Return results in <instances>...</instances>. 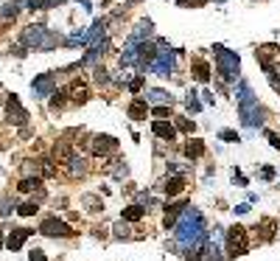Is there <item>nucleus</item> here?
<instances>
[{
	"label": "nucleus",
	"mask_w": 280,
	"mask_h": 261,
	"mask_svg": "<svg viewBox=\"0 0 280 261\" xmlns=\"http://www.w3.org/2000/svg\"><path fill=\"white\" fill-rule=\"evenodd\" d=\"M146 110H148L146 101H143V99H134L132 104H129V118H134V121L146 118Z\"/></svg>",
	"instance_id": "b1692460"
},
{
	"label": "nucleus",
	"mask_w": 280,
	"mask_h": 261,
	"mask_svg": "<svg viewBox=\"0 0 280 261\" xmlns=\"http://www.w3.org/2000/svg\"><path fill=\"white\" fill-rule=\"evenodd\" d=\"M31 233H34V230H28V227H14V230L6 236V241H3V244H6L8 250H20V247L26 244V239L31 236Z\"/></svg>",
	"instance_id": "9b49d317"
},
{
	"label": "nucleus",
	"mask_w": 280,
	"mask_h": 261,
	"mask_svg": "<svg viewBox=\"0 0 280 261\" xmlns=\"http://www.w3.org/2000/svg\"><path fill=\"white\" fill-rule=\"evenodd\" d=\"M82 202H84V205H87V208H90V211H101V208H104V205L98 202V199H96V197H84V199H82Z\"/></svg>",
	"instance_id": "58836bf2"
},
{
	"label": "nucleus",
	"mask_w": 280,
	"mask_h": 261,
	"mask_svg": "<svg viewBox=\"0 0 280 261\" xmlns=\"http://www.w3.org/2000/svg\"><path fill=\"white\" fill-rule=\"evenodd\" d=\"M28 258H31V261H48V258H45V253H42V250H34V253L28 255Z\"/></svg>",
	"instance_id": "a18cd8bd"
},
{
	"label": "nucleus",
	"mask_w": 280,
	"mask_h": 261,
	"mask_svg": "<svg viewBox=\"0 0 280 261\" xmlns=\"http://www.w3.org/2000/svg\"><path fill=\"white\" fill-rule=\"evenodd\" d=\"M185 107H188L190 113H199V110H202V101L196 99V93H188V96H185Z\"/></svg>",
	"instance_id": "2f4dec72"
},
{
	"label": "nucleus",
	"mask_w": 280,
	"mask_h": 261,
	"mask_svg": "<svg viewBox=\"0 0 280 261\" xmlns=\"http://www.w3.org/2000/svg\"><path fill=\"white\" fill-rule=\"evenodd\" d=\"M78 3H82V9H84V12H90V9H92V6H90V0H78Z\"/></svg>",
	"instance_id": "09e8293b"
},
{
	"label": "nucleus",
	"mask_w": 280,
	"mask_h": 261,
	"mask_svg": "<svg viewBox=\"0 0 280 261\" xmlns=\"http://www.w3.org/2000/svg\"><path fill=\"white\" fill-rule=\"evenodd\" d=\"M174 239H176L180 250H190V247L202 244V241L208 239V222H204L199 208L185 205L180 211V216H176V222H174Z\"/></svg>",
	"instance_id": "f257e3e1"
},
{
	"label": "nucleus",
	"mask_w": 280,
	"mask_h": 261,
	"mask_svg": "<svg viewBox=\"0 0 280 261\" xmlns=\"http://www.w3.org/2000/svg\"><path fill=\"white\" fill-rule=\"evenodd\" d=\"M126 3H138V0H126Z\"/></svg>",
	"instance_id": "864d4df0"
},
{
	"label": "nucleus",
	"mask_w": 280,
	"mask_h": 261,
	"mask_svg": "<svg viewBox=\"0 0 280 261\" xmlns=\"http://www.w3.org/2000/svg\"><path fill=\"white\" fill-rule=\"evenodd\" d=\"M17 208V202H14V197L8 199V197H0V216H8V213Z\"/></svg>",
	"instance_id": "7c9ffc66"
},
{
	"label": "nucleus",
	"mask_w": 280,
	"mask_h": 261,
	"mask_svg": "<svg viewBox=\"0 0 280 261\" xmlns=\"http://www.w3.org/2000/svg\"><path fill=\"white\" fill-rule=\"evenodd\" d=\"M238 118H241V124H244V127H250V129L264 127V107L258 104V99H255V96L238 101Z\"/></svg>",
	"instance_id": "20e7f679"
},
{
	"label": "nucleus",
	"mask_w": 280,
	"mask_h": 261,
	"mask_svg": "<svg viewBox=\"0 0 280 261\" xmlns=\"http://www.w3.org/2000/svg\"><path fill=\"white\" fill-rule=\"evenodd\" d=\"M274 230H278V225H274L272 219H264V222H260V236H264L266 241L274 236Z\"/></svg>",
	"instance_id": "c85d7f7f"
},
{
	"label": "nucleus",
	"mask_w": 280,
	"mask_h": 261,
	"mask_svg": "<svg viewBox=\"0 0 280 261\" xmlns=\"http://www.w3.org/2000/svg\"><path fill=\"white\" fill-rule=\"evenodd\" d=\"M216 71L224 82H238V73H241V59H238L236 51H227L224 45H216Z\"/></svg>",
	"instance_id": "7ed1b4c3"
},
{
	"label": "nucleus",
	"mask_w": 280,
	"mask_h": 261,
	"mask_svg": "<svg viewBox=\"0 0 280 261\" xmlns=\"http://www.w3.org/2000/svg\"><path fill=\"white\" fill-rule=\"evenodd\" d=\"M112 230H115V236H118V239H132V236H134L132 227H129V222H124V219H120V222H115V227H112Z\"/></svg>",
	"instance_id": "a878e982"
},
{
	"label": "nucleus",
	"mask_w": 280,
	"mask_h": 261,
	"mask_svg": "<svg viewBox=\"0 0 280 261\" xmlns=\"http://www.w3.org/2000/svg\"><path fill=\"white\" fill-rule=\"evenodd\" d=\"M36 211H40V208H36L34 199H31V202H22L20 208H17V213H20V216H34Z\"/></svg>",
	"instance_id": "473e14b6"
},
{
	"label": "nucleus",
	"mask_w": 280,
	"mask_h": 261,
	"mask_svg": "<svg viewBox=\"0 0 280 261\" xmlns=\"http://www.w3.org/2000/svg\"><path fill=\"white\" fill-rule=\"evenodd\" d=\"M138 205L143 208V205H154L152 197H148V191H138Z\"/></svg>",
	"instance_id": "a19ab883"
},
{
	"label": "nucleus",
	"mask_w": 280,
	"mask_h": 261,
	"mask_svg": "<svg viewBox=\"0 0 280 261\" xmlns=\"http://www.w3.org/2000/svg\"><path fill=\"white\" fill-rule=\"evenodd\" d=\"M140 87H143V76H138V79H132V82H129V90H132V93H138Z\"/></svg>",
	"instance_id": "37998d69"
},
{
	"label": "nucleus",
	"mask_w": 280,
	"mask_h": 261,
	"mask_svg": "<svg viewBox=\"0 0 280 261\" xmlns=\"http://www.w3.org/2000/svg\"><path fill=\"white\" fill-rule=\"evenodd\" d=\"M174 124H176L174 129H180V132H185V135H190V132L196 129V127H194V121H188V118H176Z\"/></svg>",
	"instance_id": "72a5a7b5"
},
{
	"label": "nucleus",
	"mask_w": 280,
	"mask_h": 261,
	"mask_svg": "<svg viewBox=\"0 0 280 261\" xmlns=\"http://www.w3.org/2000/svg\"><path fill=\"white\" fill-rule=\"evenodd\" d=\"M152 132L157 135V138H162V141H174V138H176L174 124H168V121H154V124H152Z\"/></svg>",
	"instance_id": "2eb2a0df"
},
{
	"label": "nucleus",
	"mask_w": 280,
	"mask_h": 261,
	"mask_svg": "<svg viewBox=\"0 0 280 261\" xmlns=\"http://www.w3.org/2000/svg\"><path fill=\"white\" fill-rule=\"evenodd\" d=\"M266 138H269V143H272V149H278V152H280V135H274V132H266Z\"/></svg>",
	"instance_id": "79ce46f5"
},
{
	"label": "nucleus",
	"mask_w": 280,
	"mask_h": 261,
	"mask_svg": "<svg viewBox=\"0 0 280 261\" xmlns=\"http://www.w3.org/2000/svg\"><path fill=\"white\" fill-rule=\"evenodd\" d=\"M17 12H20V6H14V3H8V6H3V9H0V23H8V20H14V17H17Z\"/></svg>",
	"instance_id": "cd10ccee"
},
{
	"label": "nucleus",
	"mask_w": 280,
	"mask_h": 261,
	"mask_svg": "<svg viewBox=\"0 0 280 261\" xmlns=\"http://www.w3.org/2000/svg\"><path fill=\"white\" fill-rule=\"evenodd\" d=\"M20 43H22V48H34V51H54L56 45L62 43V37H59V34H54L50 29H45L42 23H34V26H28V29H22Z\"/></svg>",
	"instance_id": "f03ea898"
},
{
	"label": "nucleus",
	"mask_w": 280,
	"mask_h": 261,
	"mask_svg": "<svg viewBox=\"0 0 280 261\" xmlns=\"http://www.w3.org/2000/svg\"><path fill=\"white\" fill-rule=\"evenodd\" d=\"M87 146H90V152L96 157H110L112 152H118V141L112 135H92L87 141Z\"/></svg>",
	"instance_id": "0eeeda50"
},
{
	"label": "nucleus",
	"mask_w": 280,
	"mask_h": 261,
	"mask_svg": "<svg viewBox=\"0 0 280 261\" xmlns=\"http://www.w3.org/2000/svg\"><path fill=\"white\" fill-rule=\"evenodd\" d=\"M236 213H241V216H244V213H250V202H241V205H236Z\"/></svg>",
	"instance_id": "49530a36"
},
{
	"label": "nucleus",
	"mask_w": 280,
	"mask_h": 261,
	"mask_svg": "<svg viewBox=\"0 0 280 261\" xmlns=\"http://www.w3.org/2000/svg\"><path fill=\"white\" fill-rule=\"evenodd\" d=\"M64 0H26L28 9H34V12H42V9H50V6H62Z\"/></svg>",
	"instance_id": "393cba45"
},
{
	"label": "nucleus",
	"mask_w": 280,
	"mask_h": 261,
	"mask_svg": "<svg viewBox=\"0 0 280 261\" xmlns=\"http://www.w3.org/2000/svg\"><path fill=\"white\" fill-rule=\"evenodd\" d=\"M148 71L154 76H174V51L166 45V40H157V57Z\"/></svg>",
	"instance_id": "39448f33"
},
{
	"label": "nucleus",
	"mask_w": 280,
	"mask_h": 261,
	"mask_svg": "<svg viewBox=\"0 0 280 261\" xmlns=\"http://www.w3.org/2000/svg\"><path fill=\"white\" fill-rule=\"evenodd\" d=\"M162 188H166L168 197H176V194H182V191H185V177H168Z\"/></svg>",
	"instance_id": "aec40b11"
},
{
	"label": "nucleus",
	"mask_w": 280,
	"mask_h": 261,
	"mask_svg": "<svg viewBox=\"0 0 280 261\" xmlns=\"http://www.w3.org/2000/svg\"><path fill=\"white\" fill-rule=\"evenodd\" d=\"M87 99H90L87 87H84V85H73V101H76V104H84Z\"/></svg>",
	"instance_id": "c756f323"
},
{
	"label": "nucleus",
	"mask_w": 280,
	"mask_h": 261,
	"mask_svg": "<svg viewBox=\"0 0 280 261\" xmlns=\"http://www.w3.org/2000/svg\"><path fill=\"white\" fill-rule=\"evenodd\" d=\"M278 233H280V227H278Z\"/></svg>",
	"instance_id": "6e6d98bb"
},
{
	"label": "nucleus",
	"mask_w": 280,
	"mask_h": 261,
	"mask_svg": "<svg viewBox=\"0 0 280 261\" xmlns=\"http://www.w3.org/2000/svg\"><path fill=\"white\" fill-rule=\"evenodd\" d=\"M146 104H157V107L168 104L171 107V96L166 90H160V87H152V90H146Z\"/></svg>",
	"instance_id": "f3484780"
},
{
	"label": "nucleus",
	"mask_w": 280,
	"mask_h": 261,
	"mask_svg": "<svg viewBox=\"0 0 280 261\" xmlns=\"http://www.w3.org/2000/svg\"><path fill=\"white\" fill-rule=\"evenodd\" d=\"M106 48H110V40H101V43H96V45H90V51L84 54V59H82V65H96L98 59L106 54Z\"/></svg>",
	"instance_id": "4468645a"
},
{
	"label": "nucleus",
	"mask_w": 280,
	"mask_h": 261,
	"mask_svg": "<svg viewBox=\"0 0 280 261\" xmlns=\"http://www.w3.org/2000/svg\"><path fill=\"white\" fill-rule=\"evenodd\" d=\"M68 174L70 177H84L87 174V160H84V157H70L68 160Z\"/></svg>",
	"instance_id": "6ab92c4d"
},
{
	"label": "nucleus",
	"mask_w": 280,
	"mask_h": 261,
	"mask_svg": "<svg viewBox=\"0 0 280 261\" xmlns=\"http://www.w3.org/2000/svg\"><path fill=\"white\" fill-rule=\"evenodd\" d=\"M31 93H34V99H48V96H54L56 93V73H40V76H34Z\"/></svg>",
	"instance_id": "6e6552de"
},
{
	"label": "nucleus",
	"mask_w": 280,
	"mask_h": 261,
	"mask_svg": "<svg viewBox=\"0 0 280 261\" xmlns=\"http://www.w3.org/2000/svg\"><path fill=\"white\" fill-rule=\"evenodd\" d=\"M36 174H42V177H54V174H56L54 160H36Z\"/></svg>",
	"instance_id": "bb28decb"
},
{
	"label": "nucleus",
	"mask_w": 280,
	"mask_h": 261,
	"mask_svg": "<svg viewBox=\"0 0 280 261\" xmlns=\"http://www.w3.org/2000/svg\"><path fill=\"white\" fill-rule=\"evenodd\" d=\"M40 233H42V236H59V239H64V236H73V230H70L68 222H62V219H56V216L45 219V222L40 225Z\"/></svg>",
	"instance_id": "1a4fd4ad"
},
{
	"label": "nucleus",
	"mask_w": 280,
	"mask_h": 261,
	"mask_svg": "<svg viewBox=\"0 0 280 261\" xmlns=\"http://www.w3.org/2000/svg\"><path fill=\"white\" fill-rule=\"evenodd\" d=\"M154 37V26L152 20H140L138 26H134L132 37H129V43H146V40H152Z\"/></svg>",
	"instance_id": "ddd939ff"
},
{
	"label": "nucleus",
	"mask_w": 280,
	"mask_h": 261,
	"mask_svg": "<svg viewBox=\"0 0 280 261\" xmlns=\"http://www.w3.org/2000/svg\"><path fill=\"white\" fill-rule=\"evenodd\" d=\"M190 6H204V3H208V0H188Z\"/></svg>",
	"instance_id": "8fccbe9b"
},
{
	"label": "nucleus",
	"mask_w": 280,
	"mask_h": 261,
	"mask_svg": "<svg viewBox=\"0 0 280 261\" xmlns=\"http://www.w3.org/2000/svg\"><path fill=\"white\" fill-rule=\"evenodd\" d=\"M106 20H96L90 26V31H84V43L87 45H96V43H101V40H106Z\"/></svg>",
	"instance_id": "f8f14e48"
},
{
	"label": "nucleus",
	"mask_w": 280,
	"mask_h": 261,
	"mask_svg": "<svg viewBox=\"0 0 280 261\" xmlns=\"http://www.w3.org/2000/svg\"><path fill=\"white\" fill-rule=\"evenodd\" d=\"M64 96H68V90H59V93H54V101H50V107H62L64 104Z\"/></svg>",
	"instance_id": "ea45409f"
},
{
	"label": "nucleus",
	"mask_w": 280,
	"mask_h": 261,
	"mask_svg": "<svg viewBox=\"0 0 280 261\" xmlns=\"http://www.w3.org/2000/svg\"><path fill=\"white\" fill-rule=\"evenodd\" d=\"M12 51H14V57H20V59L26 57V48H22V45H17V48H12Z\"/></svg>",
	"instance_id": "de8ad7c7"
},
{
	"label": "nucleus",
	"mask_w": 280,
	"mask_h": 261,
	"mask_svg": "<svg viewBox=\"0 0 280 261\" xmlns=\"http://www.w3.org/2000/svg\"><path fill=\"white\" fill-rule=\"evenodd\" d=\"M120 68H138V43H126L120 54Z\"/></svg>",
	"instance_id": "dca6fc26"
},
{
	"label": "nucleus",
	"mask_w": 280,
	"mask_h": 261,
	"mask_svg": "<svg viewBox=\"0 0 280 261\" xmlns=\"http://www.w3.org/2000/svg\"><path fill=\"white\" fill-rule=\"evenodd\" d=\"M70 157H73V152H70V143L68 141H59L54 146V163H64V166H68Z\"/></svg>",
	"instance_id": "a211bd4d"
},
{
	"label": "nucleus",
	"mask_w": 280,
	"mask_h": 261,
	"mask_svg": "<svg viewBox=\"0 0 280 261\" xmlns=\"http://www.w3.org/2000/svg\"><path fill=\"white\" fill-rule=\"evenodd\" d=\"M152 113L157 115V118H174V115H171V107H168V104H162V107H152Z\"/></svg>",
	"instance_id": "4c0bfd02"
},
{
	"label": "nucleus",
	"mask_w": 280,
	"mask_h": 261,
	"mask_svg": "<svg viewBox=\"0 0 280 261\" xmlns=\"http://www.w3.org/2000/svg\"><path fill=\"white\" fill-rule=\"evenodd\" d=\"M0 247H3V230H0Z\"/></svg>",
	"instance_id": "603ef678"
},
{
	"label": "nucleus",
	"mask_w": 280,
	"mask_h": 261,
	"mask_svg": "<svg viewBox=\"0 0 280 261\" xmlns=\"http://www.w3.org/2000/svg\"><path fill=\"white\" fill-rule=\"evenodd\" d=\"M213 3H224V0H213Z\"/></svg>",
	"instance_id": "5fc2aeb1"
},
{
	"label": "nucleus",
	"mask_w": 280,
	"mask_h": 261,
	"mask_svg": "<svg viewBox=\"0 0 280 261\" xmlns=\"http://www.w3.org/2000/svg\"><path fill=\"white\" fill-rule=\"evenodd\" d=\"M6 115H8V124H14V127H22L28 121V113H26V107L20 104V99L17 96H8V101H6Z\"/></svg>",
	"instance_id": "9d476101"
},
{
	"label": "nucleus",
	"mask_w": 280,
	"mask_h": 261,
	"mask_svg": "<svg viewBox=\"0 0 280 261\" xmlns=\"http://www.w3.org/2000/svg\"><path fill=\"white\" fill-rule=\"evenodd\" d=\"M218 138H222V141H227V143H238V141H241V138H238V132H232V129H222V132H218Z\"/></svg>",
	"instance_id": "e433bc0d"
},
{
	"label": "nucleus",
	"mask_w": 280,
	"mask_h": 261,
	"mask_svg": "<svg viewBox=\"0 0 280 261\" xmlns=\"http://www.w3.org/2000/svg\"><path fill=\"white\" fill-rule=\"evenodd\" d=\"M185 155H188L190 160H199V157L204 155V141H199V138L188 141V146H185Z\"/></svg>",
	"instance_id": "4be33fe9"
},
{
	"label": "nucleus",
	"mask_w": 280,
	"mask_h": 261,
	"mask_svg": "<svg viewBox=\"0 0 280 261\" xmlns=\"http://www.w3.org/2000/svg\"><path fill=\"white\" fill-rule=\"evenodd\" d=\"M34 188H42L40 177H26V180L20 183V191H34Z\"/></svg>",
	"instance_id": "f704fd0d"
},
{
	"label": "nucleus",
	"mask_w": 280,
	"mask_h": 261,
	"mask_svg": "<svg viewBox=\"0 0 280 261\" xmlns=\"http://www.w3.org/2000/svg\"><path fill=\"white\" fill-rule=\"evenodd\" d=\"M146 216V208H140V205H129V208H124V222H140V219Z\"/></svg>",
	"instance_id": "5701e85b"
},
{
	"label": "nucleus",
	"mask_w": 280,
	"mask_h": 261,
	"mask_svg": "<svg viewBox=\"0 0 280 261\" xmlns=\"http://www.w3.org/2000/svg\"><path fill=\"white\" fill-rule=\"evenodd\" d=\"M92 79H96L98 85L104 87V85H110V76H106V71L104 68H96V71H92Z\"/></svg>",
	"instance_id": "c9c22d12"
},
{
	"label": "nucleus",
	"mask_w": 280,
	"mask_h": 261,
	"mask_svg": "<svg viewBox=\"0 0 280 261\" xmlns=\"http://www.w3.org/2000/svg\"><path fill=\"white\" fill-rule=\"evenodd\" d=\"M176 6H188V0H176Z\"/></svg>",
	"instance_id": "3c124183"
},
{
	"label": "nucleus",
	"mask_w": 280,
	"mask_h": 261,
	"mask_svg": "<svg viewBox=\"0 0 280 261\" xmlns=\"http://www.w3.org/2000/svg\"><path fill=\"white\" fill-rule=\"evenodd\" d=\"M260 177H264V180H272V177H274V169H272V166H264V169H260Z\"/></svg>",
	"instance_id": "c03bdc74"
},
{
	"label": "nucleus",
	"mask_w": 280,
	"mask_h": 261,
	"mask_svg": "<svg viewBox=\"0 0 280 261\" xmlns=\"http://www.w3.org/2000/svg\"><path fill=\"white\" fill-rule=\"evenodd\" d=\"M224 241H227V255H244L246 253V227L232 225L230 230L224 233Z\"/></svg>",
	"instance_id": "423d86ee"
},
{
	"label": "nucleus",
	"mask_w": 280,
	"mask_h": 261,
	"mask_svg": "<svg viewBox=\"0 0 280 261\" xmlns=\"http://www.w3.org/2000/svg\"><path fill=\"white\" fill-rule=\"evenodd\" d=\"M194 79L196 82H210V65L204 59H196L194 62Z\"/></svg>",
	"instance_id": "412c9836"
}]
</instances>
